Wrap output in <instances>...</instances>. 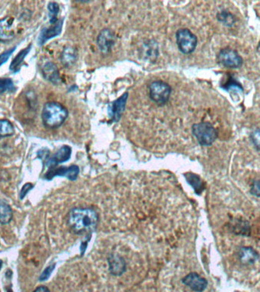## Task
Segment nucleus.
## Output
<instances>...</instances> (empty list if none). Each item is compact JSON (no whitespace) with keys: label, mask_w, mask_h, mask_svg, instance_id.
<instances>
[{"label":"nucleus","mask_w":260,"mask_h":292,"mask_svg":"<svg viewBox=\"0 0 260 292\" xmlns=\"http://www.w3.org/2000/svg\"><path fill=\"white\" fill-rule=\"evenodd\" d=\"M68 225L76 234L95 231L99 222L98 212L92 208L72 209L68 215Z\"/></svg>","instance_id":"f257e3e1"},{"label":"nucleus","mask_w":260,"mask_h":292,"mask_svg":"<svg viewBox=\"0 0 260 292\" xmlns=\"http://www.w3.org/2000/svg\"><path fill=\"white\" fill-rule=\"evenodd\" d=\"M67 109L57 102H48L43 106L41 113L43 125L47 128L56 129L63 125L68 118Z\"/></svg>","instance_id":"f03ea898"},{"label":"nucleus","mask_w":260,"mask_h":292,"mask_svg":"<svg viewBox=\"0 0 260 292\" xmlns=\"http://www.w3.org/2000/svg\"><path fill=\"white\" fill-rule=\"evenodd\" d=\"M192 133L198 143L202 146H209L218 138V132L209 122L196 124L192 127Z\"/></svg>","instance_id":"7ed1b4c3"},{"label":"nucleus","mask_w":260,"mask_h":292,"mask_svg":"<svg viewBox=\"0 0 260 292\" xmlns=\"http://www.w3.org/2000/svg\"><path fill=\"white\" fill-rule=\"evenodd\" d=\"M148 93L151 101L157 105H164L171 95V88L163 81L153 82L148 88Z\"/></svg>","instance_id":"20e7f679"},{"label":"nucleus","mask_w":260,"mask_h":292,"mask_svg":"<svg viewBox=\"0 0 260 292\" xmlns=\"http://www.w3.org/2000/svg\"><path fill=\"white\" fill-rule=\"evenodd\" d=\"M176 38L179 50L184 54L193 53L197 46V37L189 29H179L176 33Z\"/></svg>","instance_id":"39448f33"},{"label":"nucleus","mask_w":260,"mask_h":292,"mask_svg":"<svg viewBox=\"0 0 260 292\" xmlns=\"http://www.w3.org/2000/svg\"><path fill=\"white\" fill-rule=\"evenodd\" d=\"M218 61L229 69H239L244 63L241 55L237 50L231 48L222 49L218 55Z\"/></svg>","instance_id":"423d86ee"},{"label":"nucleus","mask_w":260,"mask_h":292,"mask_svg":"<svg viewBox=\"0 0 260 292\" xmlns=\"http://www.w3.org/2000/svg\"><path fill=\"white\" fill-rule=\"evenodd\" d=\"M79 173V167L76 165H72L70 167H60L56 169H50L45 174V179L52 180L56 176L66 177L69 180H75L77 179Z\"/></svg>","instance_id":"0eeeda50"},{"label":"nucleus","mask_w":260,"mask_h":292,"mask_svg":"<svg viewBox=\"0 0 260 292\" xmlns=\"http://www.w3.org/2000/svg\"><path fill=\"white\" fill-rule=\"evenodd\" d=\"M182 282L185 286L196 292H203L206 290L208 286L206 279L202 278V276L196 273L188 274L187 276H185Z\"/></svg>","instance_id":"6e6552de"},{"label":"nucleus","mask_w":260,"mask_h":292,"mask_svg":"<svg viewBox=\"0 0 260 292\" xmlns=\"http://www.w3.org/2000/svg\"><path fill=\"white\" fill-rule=\"evenodd\" d=\"M128 95V93H125L119 99L116 100L110 104L108 107V114L114 122H118L121 119V116L125 110Z\"/></svg>","instance_id":"1a4fd4ad"},{"label":"nucleus","mask_w":260,"mask_h":292,"mask_svg":"<svg viewBox=\"0 0 260 292\" xmlns=\"http://www.w3.org/2000/svg\"><path fill=\"white\" fill-rule=\"evenodd\" d=\"M116 37L114 33L109 29H104L98 37V44L101 52L109 53L115 43Z\"/></svg>","instance_id":"9d476101"},{"label":"nucleus","mask_w":260,"mask_h":292,"mask_svg":"<svg viewBox=\"0 0 260 292\" xmlns=\"http://www.w3.org/2000/svg\"><path fill=\"white\" fill-rule=\"evenodd\" d=\"M63 23V20L61 19L58 21L56 24H53L51 27L42 29L38 38L39 45H43L47 40L59 35L61 33Z\"/></svg>","instance_id":"9b49d317"},{"label":"nucleus","mask_w":260,"mask_h":292,"mask_svg":"<svg viewBox=\"0 0 260 292\" xmlns=\"http://www.w3.org/2000/svg\"><path fill=\"white\" fill-rule=\"evenodd\" d=\"M14 19L11 17H6L0 20V42L10 41L14 37V33L12 28Z\"/></svg>","instance_id":"f8f14e48"},{"label":"nucleus","mask_w":260,"mask_h":292,"mask_svg":"<svg viewBox=\"0 0 260 292\" xmlns=\"http://www.w3.org/2000/svg\"><path fill=\"white\" fill-rule=\"evenodd\" d=\"M72 154V148L68 146H62L60 149L58 150L53 157L49 158L47 165L50 167H54L60 163L66 162L70 158Z\"/></svg>","instance_id":"ddd939ff"},{"label":"nucleus","mask_w":260,"mask_h":292,"mask_svg":"<svg viewBox=\"0 0 260 292\" xmlns=\"http://www.w3.org/2000/svg\"><path fill=\"white\" fill-rule=\"evenodd\" d=\"M238 257L244 265H252L258 260L259 254L252 247H244L240 249Z\"/></svg>","instance_id":"4468645a"},{"label":"nucleus","mask_w":260,"mask_h":292,"mask_svg":"<svg viewBox=\"0 0 260 292\" xmlns=\"http://www.w3.org/2000/svg\"><path fill=\"white\" fill-rule=\"evenodd\" d=\"M42 74L47 81L55 85L60 82V73L57 67L52 62H47L42 67Z\"/></svg>","instance_id":"2eb2a0df"},{"label":"nucleus","mask_w":260,"mask_h":292,"mask_svg":"<svg viewBox=\"0 0 260 292\" xmlns=\"http://www.w3.org/2000/svg\"><path fill=\"white\" fill-rule=\"evenodd\" d=\"M77 51L72 47H67L63 50L61 55V62L65 66L69 67L76 63L77 60Z\"/></svg>","instance_id":"dca6fc26"},{"label":"nucleus","mask_w":260,"mask_h":292,"mask_svg":"<svg viewBox=\"0 0 260 292\" xmlns=\"http://www.w3.org/2000/svg\"><path fill=\"white\" fill-rule=\"evenodd\" d=\"M12 209L9 205L2 199H0V223L6 225L12 218Z\"/></svg>","instance_id":"f3484780"},{"label":"nucleus","mask_w":260,"mask_h":292,"mask_svg":"<svg viewBox=\"0 0 260 292\" xmlns=\"http://www.w3.org/2000/svg\"><path fill=\"white\" fill-rule=\"evenodd\" d=\"M31 47L32 45H29L27 48L23 49L22 50L18 53L15 57L11 61V64H10V70L12 71L13 72H17L19 70L20 66L22 64L23 61L25 59L27 55L28 54L29 52L31 51Z\"/></svg>","instance_id":"a211bd4d"},{"label":"nucleus","mask_w":260,"mask_h":292,"mask_svg":"<svg viewBox=\"0 0 260 292\" xmlns=\"http://www.w3.org/2000/svg\"><path fill=\"white\" fill-rule=\"evenodd\" d=\"M110 271L114 276H121L125 271V262L122 258L112 257L109 262Z\"/></svg>","instance_id":"6ab92c4d"},{"label":"nucleus","mask_w":260,"mask_h":292,"mask_svg":"<svg viewBox=\"0 0 260 292\" xmlns=\"http://www.w3.org/2000/svg\"><path fill=\"white\" fill-rule=\"evenodd\" d=\"M14 130L12 124L6 120H0V140L5 137H11Z\"/></svg>","instance_id":"aec40b11"},{"label":"nucleus","mask_w":260,"mask_h":292,"mask_svg":"<svg viewBox=\"0 0 260 292\" xmlns=\"http://www.w3.org/2000/svg\"><path fill=\"white\" fill-rule=\"evenodd\" d=\"M15 89L14 82L8 78H1L0 79V94L5 93L7 92H12Z\"/></svg>","instance_id":"412c9836"},{"label":"nucleus","mask_w":260,"mask_h":292,"mask_svg":"<svg viewBox=\"0 0 260 292\" xmlns=\"http://www.w3.org/2000/svg\"><path fill=\"white\" fill-rule=\"evenodd\" d=\"M49 16L50 24H55L57 23V14L60 11V6L56 2H50L48 4Z\"/></svg>","instance_id":"4be33fe9"},{"label":"nucleus","mask_w":260,"mask_h":292,"mask_svg":"<svg viewBox=\"0 0 260 292\" xmlns=\"http://www.w3.org/2000/svg\"><path fill=\"white\" fill-rule=\"evenodd\" d=\"M186 179H187V181L194 188L196 193H199L202 191V183L199 177H197L196 175L190 173V175L186 177Z\"/></svg>","instance_id":"5701e85b"},{"label":"nucleus","mask_w":260,"mask_h":292,"mask_svg":"<svg viewBox=\"0 0 260 292\" xmlns=\"http://www.w3.org/2000/svg\"><path fill=\"white\" fill-rule=\"evenodd\" d=\"M250 139H251L254 147L260 151V127L255 129L253 132H251Z\"/></svg>","instance_id":"b1692460"},{"label":"nucleus","mask_w":260,"mask_h":292,"mask_svg":"<svg viewBox=\"0 0 260 292\" xmlns=\"http://www.w3.org/2000/svg\"><path fill=\"white\" fill-rule=\"evenodd\" d=\"M218 19L222 21V22L225 23V24H228V21H229L230 25L234 23L233 15L226 11L219 13L218 14Z\"/></svg>","instance_id":"393cba45"},{"label":"nucleus","mask_w":260,"mask_h":292,"mask_svg":"<svg viewBox=\"0 0 260 292\" xmlns=\"http://www.w3.org/2000/svg\"><path fill=\"white\" fill-rule=\"evenodd\" d=\"M16 50V47H12V48L8 49V50H5V52L0 54V66L3 65L4 63H6L9 59L11 55L14 53Z\"/></svg>","instance_id":"a878e982"},{"label":"nucleus","mask_w":260,"mask_h":292,"mask_svg":"<svg viewBox=\"0 0 260 292\" xmlns=\"http://www.w3.org/2000/svg\"><path fill=\"white\" fill-rule=\"evenodd\" d=\"M54 268L55 264H53V265H50L48 267H47V268L44 270V271L42 273V274L40 275V279H39L40 281H46V280H48L50 275H51V273H53V270H54Z\"/></svg>","instance_id":"bb28decb"},{"label":"nucleus","mask_w":260,"mask_h":292,"mask_svg":"<svg viewBox=\"0 0 260 292\" xmlns=\"http://www.w3.org/2000/svg\"><path fill=\"white\" fill-rule=\"evenodd\" d=\"M251 193L254 196L260 197V178L257 179L253 183L252 186H251Z\"/></svg>","instance_id":"cd10ccee"},{"label":"nucleus","mask_w":260,"mask_h":292,"mask_svg":"<svg viewBox=\"0 0 260 292\" xmlns=\"http://www.w3.org/2000/svg\"><path fill=\"white\" fill-rule=\"evenodd\" d=\"M33 187H34V185L31 184V183H25V184H24V186H23L21 192H20V199H24V198L25 197L26 195H27V193H28V192L31 191V189H33Z\"/></svg>","instance_id":"c85d7f7f"},{"label":"nucleus","mask_w":260,"mask_h":292,"mask_svg":"<svg viewBox=\"0 0 260 292\" xmlns=\"http://www.w3.org/2000/svg\"><path fill=\"white\" fill-rule=\"evenodd\" d=\"M34 292H50L48 288L45 287V286H40V287L37 288Z\"/></svg>","instance_id":"c756f323"},{"label":"nucleus","mask_w":260,"mask_h":292,"mask_svg":"<svg viewBox=\"0 0 260 292\" xmlns=\"http://www.w3.org/2000/svg\"><path fill=\"white\" fill-rule=\"evenodd\" d=\"M2 260H0V270H1V269H2Z\"/></svg>","instance_id":"7c9ffc66"},{"label":"nucleus","mask_w":260,"mask_h":292,"mask_svg":"<svg viewBox=\"0 0 260 292\" xmlns=\"http://www.w3.org/2000/svg\"><path fill=\"white\" fill-rule=\"evenodd\" d=\"M7 292H12V290H11V289H7Z\"/></svg>","instance_id":"2f4dec72"}]
</instances>
